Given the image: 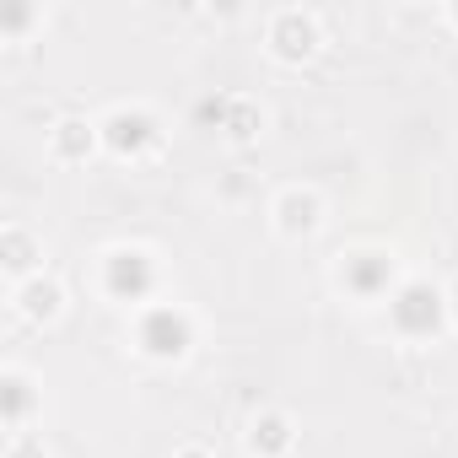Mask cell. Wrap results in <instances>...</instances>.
<instances>
[{
	"label": "cell",
	"mask_w": 458,
	"mask_h": 458,
	"mask_svg": "<svg viewBox=\"0 0 458 458\" xmlns=\"http://www.w3.org/2000/svg\"><path fill=\"white\" fill-rule=\"evenodd\" d=\"M38 259H44V243L28 233V226L12 221L6 233H0V265H6V281H12V286H28L33 276H44Z\"/></svg>",
	"instance_id": "10"
},
{
	"label": "cell",
	"mask_w": 458,
	"mask_h": 458,
	"mask_svg": "<svg viewBox=\"0 0 458 458\" xmlns=\"http://www.w3.org/2000/svg\"><path fill=\"white\" fill-rule=\"evenodd\" d=\"M383 313H388V329H394L399 340L426 345V340H437L442 324H447V292L431 286V281H399V292L383 302Z\"/></svg>",
	"instance_id": "2"
},
{
	"label": "cell",
	"mask_w": 458,
	"mask_h": 458,
	"mask_svg": "<svg viewBox=\"0 0 458 458\" xmlns=\"http://www.w3.org/2000/svg\"><path fill=\"white\" fill-rule=\"evenodd\" d=\"M318 49H324V22H318V12H302V6L270 12V22H265V55H270V60H281V65H308V60H318Z\"/></svg>",
	"instance_id": "6"
},
{
	"label": "cell",
	"mask_w": 458,
	"mask_h": 458,
	"mask_svg": "<svg viewBox=\"0 0 458 458\" xmlns=\"http://www.w3.org/2000/svg\"><path fill=\"white\" fill-rule=\"evenodd\" d=\"M98 124H103V151L119 157V162H151L167 146V130L146 103H119Z\"/></svg>",
	"instance_id": "3"
},
{
	"label": "cell",
	"mask_w": 458,
	"mask_h": 458,
	"mask_svg": "<svg viewBox=\"0 0 458 458\" xmlns=\"http://www.w3.org/2000/svg\"><path fill=\"white\" fill-rule=\"evenodd\" d=\"M173 458H216V453H210V447H199V442H189V447H178Z\"/></svg>",
	"instance_id": "15"
},
{
	"label": "cell",
	"mask_w": 458,
	"mask_h": 458,
	"mask_svg": "<svg viewBox=\"0 0 458 458\" xmlns=\"http://www.w3.org/2000/svg\"><path fill=\"white\" fill-rule=\"evenodd\" d=\"M17 313L28 318V324H55L60 313H65V286L44 270V276H33L28 286H17Z\"/></svg>",
	"instance_id": "11"
},
{
	"label": "cell",
	"mask_w": 458,
	"mask_h": 458,
	"mask_svg": "<svg viewBox=\"0 0 458 458\" xmlns=\"http://www.w3.org/2000/svg\"><path fill=\"white\" fill-rule=\"evenodd\" d=\"M98 146H103V124L87 119V114H60V119L49 124V157H55L60 167H81V162H92Z\"/></svg>",
	"instance_id": "8"
},
{
	"label": "cell",
	"mask_w": 458,
	"mask_h": 458,
	"mask_svg": "<svg viewBox=\"0 0 458 458\" xmlns=\"http://www.w3.org/2000/svg\"><path fill=\"white\" fill-rule=\"evenodd\" d=\"M335 286H340L351 302L377 308V302H388V297L399 292V265H394V254H388V249L361 243V249L340 254V265H335Z\"/></svg>",
	"instance_id": "5"
},
{
	"label": "cell",
	"mask_w": 458,
	"mask_h": 458,
	"mask_svg": "<svg viewBox=\"0 0 458 458\" xmlns=\"http://www.w3.org/2000/svg\"><path fill=\"white\" fill-rule=\"evenodd\" d=\"M324 221H329V205L313 183H286L276 199H270V226L286 238V243H308L324 233Z\"/></svg>",
	"instance_id": "7"
},
{
	"label": "cell",
	"mask_w": 458,
	"mask_h": 458,
	"mask_svg": "<svg viewBox=\"0 0 458 458\" xmlns=\"http://www.w3.org/2000/svg\"><path fill=\"white\" fill-rule=\"evenodd\" d=\"M205 114H221V135L226 140H254L265 130V108L249 103V98H221V103H205Z\"/></svg>",
	"instance_id": "12"
},
{
	"label": "cell",
	"mask_w": 458,
	"mask_h": 458,
	"mask_svg": "<svg viewBox=\"0 0 458 458\" xmlns=\"http://www.w3.org/2000/svg\"><path fill=\"white\" fill-rule=\"evenodd\" d=\"M98 286H103V297L108 302H119V308H151L157 302V286H162V265H157V254L151 249H140V243H114L108 254H103V265H98Z\"/></svg>",
	"instance_id": "1"
},
{
	"label": "cell",
	"mask_w": 458,
	"mask_h": 458,
	"mask_svg": "<svg viewBox=\"0 0 458 458\" xmlns=\"http://www.w3.org/2000/svg\"><path fill=\"white\" fill-rule=\"evenodd\" d=\"M243 453L249 458H292L297 453V420L286 410H259L243 426Z\"/></svg>",
	"instance_id": "9"
},
{
	"label": "cell",
	"mask_w": 458,
	"mask_h": 458,
	"mask_svg": "<svg viewBox=\"0 0 458 458\" xmlns=\"http://www.w3.org/2000/svg\"><path fill=\"white\" fill-rule=\"evenodd\" d=\"M6 458H49V447H44L38 431H12L6 437Z\"/></svg>",
	"instance_id": "14"
},
{
	"label": "cell",
	"mask_w": 458,
	"mask_h": 458,
	"mask_svg": "<svg viewBox=\"0 0 458 458\" xmlns=\"http://www.w3.org/2000/svg\"><path fill=\"white\" fill-rule=\"evenodd\" d=\"M442 292H447V324H458V281H453V286H442Z\"/></svg>",
	"instance_id": "16"
},
{
	"label": "cell",
	"mask_w": 458,
	"mask_h": 458,
	"mask_svg": "<svg viewBox=\"0 0 458 458\" xmlns=\"http://www.w3.org/2000/svg\"><path fill=\"white\" fill-rule=\"evenodd\" d=\"M135 351L146 361H183L194 351V313L183 302H151L135 313Z\"/></svg>",
	"instance_id": "4"
},
{
	"label": "cell",
	"mask_w": 458,
	"mask_h": 458,
	"mask_svg": "<svg viewBox=\"0 0 458 458\" xmlns=\"http://www.w3.org/2000/svg\"><path fill=\"white\" fill-rule=\"evenodd\" d=\"M0 399H6V426L12 431H28V420L38 410V383L22 367H6V377H0Z\"/></svg>",
	"instance_id": "13"
}]
</instances>
